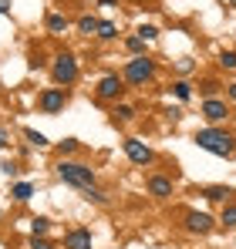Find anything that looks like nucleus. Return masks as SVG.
Returning <instances> with one entry per match:
<instances>
[{"label":"nucleus","instance_id":"f257e3e1","mask_svg":"<svg viewBox=\"0 0 236 249\" xmlns=\"http://www.w3.org/2000/svg\"><path fill=\"white\" fill-rule=\"evenodd\" d=\"M193 145L202 148V152H209V155H216V159L236 155V135L230 128H223V124H206V128H199L196 135H193Z\"/></svg>","mask_w":236,"mask_h":249},{"label":"nucleus","instance_id":"f03ea898","mask_svg":"<svg viewBox=\"0 0 236 249\" xmlns=\"http://www.w3.org/2000/svg\"><path fill=\"white\" fill-rule=\"evenodd\" d=\"M54 172H58V178H61L64 185H71V189H78V192H84L88 185L98 182L95 165H91V162H81V159H58Z\"/></svg>","mask_w":236,"mask_h":249},{"label":"nucleus","instance_id":"7ed1b4c3","mask_svg":"<svg viewBox=\"0 0 236 249\" xmlns=\"http://www.w3.org/2000/svg\"><path fill=\"white\" fill-rule=\"evenodd\" d=\"M47 71H51V81L58 84V88H71L81 78V61L75 51H58L51 57V64H47Z\"/></svg>","mask_w":236,"mask_h":249},{"label":"nucleus","instance_id":"20e7f679","mask_svg":"<svg viewBox=\"0 0 236 249\" xmlns=\"http://www.w3.org/2000/svg\"><path fill=\"white\" fill-rule=\"evenodd\" d=\"M121 78L128 88H145L158 78V64L152 54H142V57H128L125 68H121Z\"/></svg>","mask_w":236,"mask_h":249},{"label":"nucleus","instance_id":"39448f33","mask_svg":"<svg viewBox=\"0 0 236 249\" xmlns=\"http://www.w3.org/2000/svg\"><path fill=\"white\" fill-rule=\"evenodd\" d=\"M125 94H128V84L121 78V71H108L95 84V101H101V105H118Z\"/></svg>","mask_w":236,"mask_h":249},{"label":"nucleus","instance_id":"423d86ee","mask_svg":"<svg viewBox=\"0 0 236 249\" xmlns=\"http://www.w3.org/2000/svg\"><path fill=\"white\" fill-rule=\"evenodd\" d=\"M121 152H125V159H128L132 165H138V168H149V165H156V162H158L156 148H152L149 142L135 138V135H128V138L121 142Z\"/></svg>","mask_w":236,"mask_h":249},{"label":"nucleus","instance_id":"0eeeda50","mask_svg":"<svg viewBox=\"0 0 236 249\" xmlns=\"http://www.w3.org/2000/svg\"><path fill=\"white\" fill-rule=\"evenodd\" d=\"M68 101H71V91L51 84V88H44L38 94V111L40 115H61V111L68 108Z\"/></svg>","mask_w":236,"mask_h":249},{"label":"nucleus","instance_id":"6e6552de","mask_svg":"<svg viewBox=\"0 0 236 249\" xmlns=\"http://www.w3.org/2000/svg\"><path fill=\"white\" fill-rule=\"evenodd\" d=\"M216 226H219V219L213 212H199V209H186L182 212V229L189 236H209V232H216Z\"/></svg>","mask_w":236,"mask_h":249},{"label":"nucleus","instance_id":"1a4fd4ad","mask_svg":"<svg viewBox=\"0 0 236 249\" xmlns=\"http://www.w3.org/2000/svg\"><path fill=\"white\" fill-rule=\"evenodd\" d=\"M199 115L206 118V124H226L233 111H230V101L226 98H202Z\"/></svg>","mask_w":236,"mask_h":249},{"label":"nucleus","instance_id":"9d476101","mask_svg":"<svg viewBox=\"0 0 236 249\" xmlns=\"http://www.w3.org/2000/svg\"><path fill=\"white\" fill-rule=\"evenodd\" d=\"M145 192L156 199V202H169L176 196V178L172 175H162V172H152L145 178Z\"/></svg>","mask_w":236,"mask_h":249},{"label":"nucleus","instance_id":"9b49d317","mask_svg":"<svg viewBox=\"0 0 236 249\" xmlns=\"http://www.w3.org/2000/svg\"><path fill=\"white\" fill-rule=\"evenodd\" d=\"M61 249H95V236L88 226H71L61 239Z\"/></svg>","mask_w":236,"mask_h":249},{"label":"nucleus","instance_id":"f8f14e48","mask_svg":"<svg viewBox=\"0 0 236 249\" xmlns=\"http://www.w3.org/2000/svg\"><path fill=\"white\" fill-rule=\"evenodd\" d=\"M199 196H202L206 202H213V206H226V202H233L236 192L230 189V185H202Z\"/></svg>","mask_w":236,"mask_h":249},{"label":"nucleus","instance_id":"ddd939ff","mask_svg":"<svg viewBox=\"0 0 236 249\" xmlns=\"http://www.w3.org/2000/svg\"><path fill=\"white\" fill-rule=\"evenodd\" d=\"M44 31H47V34H54V37H61V34H68V31H71V17H64L61 10H51V14L44 17Z\"/></svg>","mask_w":236,"mask_h":249},{"label":"nucleus","instance_id":"4468645a","mask_svg":"<svg viewBox=\"0 0 236 249\" xmlns=\"http://www.w3.org/2000/svg\"><path fill=\"white\" fill-rule=\"evenodd\" d=\"M108 115H112V122H115V124H128V122H135V118H138V108H135V105H125V101H118V105H112V111H108Z\"/></svg>","mask_w":236,"mask_h":249},{"label":"nucleus","instance_id":"2eb2a0df","mask_svg":"<svg viewBox=\"0 0 236 249\" xmlns=\"http://www.w3.org/2000/svg\"><path fill=\"white\" fill-rule=\"evenodd\" d=\"M98 24H101V20H98L95 14H81L78 20H75V31H78L81 37H95V34H98Z\"/></svg>","mask_w":236,"mask_h":249},{"label":"nucleus","instance_id":"dca6fc26","mask_svg":"<svg viewBox=\"0 0 236 249\" xmlns=\"http://www.w3.org/2000/svg\"><path fill=\"white\" fill-rule=\"evenodd\" d=\"M31 196H34V182H14L10 185V202L24 206V202H31Z\"/></svg>","mask_w":236,"mask_h":249},{"label":"nucleus","instance_id":"f3484780","mask_svg":"<svg viewBox=\"0 0 236 249\" xmlns=\"http://www.w3.org/2000/svg\"><path fill=\"white\" fill-rule=\"evenodd\" d=\"M169 94H176L179 101H193V81H186V78H176V81L169 84Z\"/></svg>","mask_w":236,"mask_h":249},{"label":"nucleus","instance_id":"a211bd4d","mask_svg":"<svg viewBox=\"0 0 236 249\" xmlns=\"http://www.w3.org/2000/svg\"><path fill=\"white\" fill-rule=\"evenodd\" d=\"M54 152H58V159H75L81 152V142L78 138H61V142L54 145Z\"/></svg>","mask_w":236,"mask_h":249},{"label":"nucleus","instance_id":"6ab92c4d","mask_svg":"<svg viewBox=\"0 0 236 249\" xmlns=\"http://www.w3.org/2000/svg\"><path fill=\"white\" fill-rule=\"evenodd\" d=\"M95 37H98L101 44H115V41H118V24H115V20H101Z\"/></svg>","mask_w":236,"mask_h":249},{"label":"nucleus","instance_id":"aec40b11","mask_svg":"<svg viewBox=\"0 0 236 249\" xmlns=\"http://www.w3.org/2000/svg\"><path fill=\"white\" fill-rule=\"evenodd\" d=\"M219 226H226V229H236V199L233 202H226V206H219Z\"/></svg>","mask_w":236,"mask_h":249},{"label":"nucleus","instance_id":"412c9836","mask_svg":"<svg viewBox=\"0 0 236 249\" xmlns=\"http://www.w3.org/2000/svg\"><path fill=\"white\" fill-rule=\"evenodd\" d=\"M223 88H226V84L216 81V78H202V81H199V94H202V98H219Z\"/></svg>","mask_w":236,"mask_h":249},{"label":"nucleus","instance_id":"4be33fe9","mask_svg":"<svg viewBox=\"0 0 236 249\" xmlns=\"http://www.w3.org/2000/svg\"><path fill=\"white\" fill-rule=\"evenodd\" d=\"M145 47H149V44L142 41V37H138V34H128V37H125V51H128V54H132V57H142V54H149V51H145Z\"/></svg>","mask_w":236,"mask_h":249},{"label":"nucleus","instance_id":"5701e85b","mask_svg":"<svg viewBox=\"0 0 236 249\" xmlns=\"http://www.w3.org/2000/svg\"><path fill=\"white\" fill-rule=\"evenodd\" d=\"M81 196H84V199H88V202H95V206H105V202H108V199H112V196H108V192H105V189H98V185H88V189H84V192H81Z\"/></svg>","mask_w":236,"mask_h":249},{"label":"nucleus","instance_id":"b1692460","mask_svg":"<svg viewBox=\"0 0 236 249\" xmlns=\"http://www.w3.org/2000/svg\"><path fill=\"white\" fill-rule=\"evenodd\" d=\"M24 138H27L34 148H47V145H51V142H47V135L38 131V128H24Z\"/></svg>","mask_w":236,"mask_h":249},{"label":"nucleus","instance_id":"393cba45","mask_svg":"<svg viewBox=\"0 0 236 249\" xmlns=\"http://www.w3.org/2000/svg\"><path fill=\"white\" fill-rule=\"evenodd\" d=\"M51 232V219L47 215H34L31 219V236H47Z\"/></svg>","mask_w":236,"mask_h":249},{"label":"nucleus","instance_id":"a878e982","mask_svg":"<svg viewBox=\"0 0 236 249\" xmlns=\"http://www.w3.org/2000/svg\"><path fill=\"white\" fill-rule=\"evenodd\" d=\"M216 64H219L223 71H236V51H219V54H216Z\"/></svg>","mask_w":236,"mask_h":249},{"label":"nucleus","instance_id":"bb28decb","mask_svg":"<svg viewBox=\"0 0 236 249\" xmlns=\"http://www.w3.org/2000/svg\"><path fill=\"white\" fill-rule=\"evenodd\" d=\"M135 34H138V37H142V41H145V44L158 41V27H156V24H142V27L135 31Z\"/></svg>","mask_w":236,"mask_h":249},{"label":"nucleus","instance_id":"cd10ccee","mask_svg":"<svg viewBox=\"0 0 236 249\" xmlns=\"http://www.w3.org/2000/svg\"><path fill=\"white\" fill-rule=\"evenodd\" d=\"M27 249H61V246L51 243L47 236H31V239H27Z\"/></svg>","mask_w":236,"mask_h":249},{"label":"nucleus","instance_id":"c85d7f7f","mask_svg":"<svg viewBox=\"0 0 236 249\" xmlns=\"http://www.w3.org/2000/svg\"><path fill=\"white\" fill-rule=\"evenodd\" d=\"M176 71H179V74H189V71H196V61H193V57H179V61H176Z\"/></svg>","mask_w":236,"mask_h":249},{"label":"nucleus","instance_id":"c756f323","mask_svg":"<svg viewBox=\"0 0 236 249\" xmlns=\"http://www.w3.org/2000/svg\"><path fill=\"white\" fill-rule=\"evenodd\" d=\"M44 64H47V61H44V54H40V51H34V54H31V61H27V68H31V71H38V68H44Z\"/></svg>","mask_w":236,"mask_h":249},{"label":"nucleus","instance_id":"7c9ffc66","mask_svg":"<svg viewBox=\"0 0 236 249\" xmlns=\"http://www.w3.org/2000/svg\"><path fill=\"white\" fill-rule=\"evenodd\" d=\"M7 148H10V131L0 128V152H7Z\"/></svg>","mask_w":236,"mask_h":249},{"label":"nucleus","instance_id":"2f4dec72","mask_svg":"<svg viewBox=\"0 0 236 249\" xmlns=\"http://www.w3.org/2000/svg\"><path fill=\"white\" fill-rule=\"evenodd\" d=\"M223 91H226V101H230V105H236V81H230Z\"/></svg>","mask_w":236,"mask_h":249},{"label":"nucleus","instance_id":"473e14b6","mask_svg":"<svg viewBox=\"0 0 236 249\" xmlns=\"http://www.w3.org/2000/svg\"><path fill=\"white\" fill-rule=\"evenodd\" d=\"M0 172H3L7 178H14V175H17V165H14V162H3V165H0Z\"/></svg>","mask_w":236,"mask_h":249},{"label":"nucleus","instance_id":"72a5a7b5","mask_svg":"<svg viewBox=\"0 0 236 249\" xmlns=\"http://www.w3.org/2000/svg\"><path fill=\"white\" fill-rule=\"evenodd\" d=\"M10 10V0H0V14H7Z\"/></svg>","mask_w":236,"mask_h":249},{"label":"nucleus","instance_id":"f704fd0d","mask_svg":"<svg viewBox=\"0 0 236 249\" xmlns=\"http://www.w3.org/2000/svg\"><path fill=\"white\" fill-rule=\"evenodd\" d=\"M101 7H115V3H121V0H98Z\"/></svg>","mask_w":236,"mask_h":249},{"label":"nucleus","instance_id":"c9c22d12","mask_svg":"<svg viewBox=\"0 0 236 249\" xmlns=\"http://www.w3.org/2000/svg\"><path fill=\"white\" fill-rule=\"evenodd\" d=\"M0 226H3V209H0Z\"/></svg>","mask_w":236,"mask_h":249}]
</instances>
